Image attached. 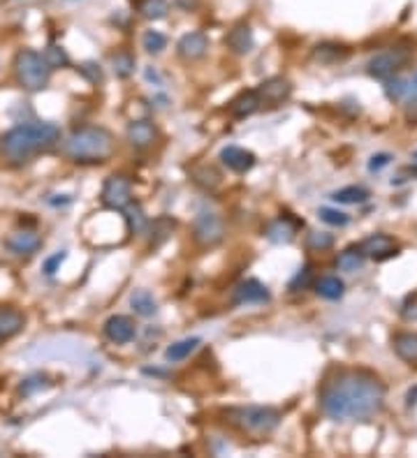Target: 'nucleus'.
<instances>
[{
  "label": "nucleus",
  "instance_id": "1",
  "mask_svg": "<svg viewBox=\"0 0 417 458\" xmlns=\"http://www.w3.org/2000/svg\"><path fill=\"white\" fill-rule=\"evenodd\" d=\"M383 407L385 385L366 370H343L320 391V410L334 422H369Z\"/></svg>",
  "mask_w": 417,
  "mask_h": 458
},
{
  "label": "nucleus",
  "instance_id": "2",
  "mask_svg": "<svg viewBox=\"0 0 417 458\" xmlns=\"http://www.w3.org/2000/svg\"><path fill=\"white\" fill-rule=\"evenodd\" d=\"M61 142V127L49 120H37V123L16 125L0 137V151L9 162L21 165L31 160L33 155L49 151Z\"/></svg>",
  "mask_w": 417,
  "mask_h": 458
},
{
  "label": "nucleus",
  "instance_id": "3",
  "mask_svg": "<svg viewBox=\"0 0 417 458\" xmlns=\"http://www.w3.org/2000/svg\"><path fill=\"white\" fill-rule=\"evenodd\" d=\"M114 137L109 130L100 125H83L72 130L63 142V153L70 157L72 162L79 165H96L107 162L114 155Z\"/></svg>",
  "mask_w": 417,
  "mask_h": 458
},
{
  "label": "nucleus",
  "instance_id": "4",
  "mask_svg": "<svg viewBox=\"0 0 417 458\" xmlns=\"http://www.w3.org/2000/svg\"><path fill=\"white\" fill-rule=\"evenodd\" d=\"M14 77L21 88L37 93L46 88L51 77V68L46 63L44 53H37L35 49H21L14 58Z\"/></svg>",
  "mask_w": 417,
  "mask_h": 458
},
{
  "label": "nucleus",
  "instance_id": "5",
  "mask_svg": "<svg viewBox=\"0 0 417 458\" xmlns=\"http://www.w3.org/2000/svg\"><path fill=\"white\" fill-rule=\"evenodd\" d=\"M230 422L239 426L241 431L250 435H267L281 424V412L276 407L267 405H246V407H235L227 412Z\"/></svg>",
  "mask_w": 417,
  "mask_h": 458
},
{
  "label": "nucleus",
  "instance_id": "6",
  "mask_svg": "<svg viewBox=\"0 0 417 458\" xmlns=\"http://www.w3.org/2000/svg\"><path fill=\"white\" fill-rule=\"evenodd\" d=\"M192 239L202 248H213L225 239V222L218 213L200 211L192 222Z\"/></svg>",
  "mask_w": 417,
  "mask_h": 458
},
{
  "label": "nucleus",
  "instance_id": "7",
  "mask_svg": "<svg viewBox=\"0 0 417 458\" xmlns=\"http://www.w3.org/2000/svg\"><path fill=\"white\" fill-rule=\"evenodd\" d=\"M100 199H102V207L105 209L123 211L130 207V202H133V185H130V181L120 174L109 176V179L105 181V185H102Z\"/></svg>",
  "mask_w": 417,
  "mask_h": 458
},
{
  "label": "nucleus",
  "instance_id": "8",
  "mask_svg": "<svg viewBox=\"0 0 417 458\" xmlns=\"http://www.w3.org/2000/svg\"><path fill=\"white\" fill-rule=\"evenodd\" d=\"M408 58H411V51L408 49H385L369 61L366 70L371 77H376V79H389L403 68Z\"/></svg>",
  "mask_w": 417,
  "mask_h": 458
},
{
  "label": "nucleus",
  "instance_id": "9",
  "mask_svg": "<svg viewBox=\"0 0 417 458\" xmlns=\"http://www.w3.org/2000/svg\"><path fill=\"white\" fill-rule=\"evenodd\" d=\"M5 248L12 252V255L31 257L42 248V239H40V234H35L33 229H19V231L9 234V236H5Z\"/></svg>",
  "mask_w": 417,
  "mask_h": 458
},
{
  "label": "nucleus",
  "instance_id": "10",
  "mask_svg": "<svg viewBox=\"0 0 417 458\" xmlns=\"http://www.w3.org/2000/svg\"><path fill=\"white\" fill-rule=\"evenodd\" d=\"M255 90H257L259 102H262V105L276 107V105H281V102H285L287 98L292 95V83L287 79H283V77H272V79L259 83Z\"/></svg>",
  "mask_w": 417,
  "mask_h": 458
},
{
  "label": "nucleus",
  "instance_id": "11",
  "mask_svg": "<svg viewBox=\"0 0 417 458\" xmlns=\"http://www.w3.org/2000/svg\"><path fill=\"white\" fill-rule=\"evenodd\" d=\"M264 301H269V289L255 278L239 283L235 287V294H232V303L235 306H255Z\"/></svg>",
  "mask_w": 417,
  "mask_h": 458
},
{
  "label": "nucleus",
  "instance_id": "12",
  "mask_svg": "<svg viewBox=\"0 0 417 458\" xmlns=\"http://www.w3.org/2000/svg\"><path fill=\"white\" fill-rule=\"evenodd\" d=\"M361 250H364V255L371 259L385 261L389 257H394L398 248H396V241L389 236V234H371V236L361 243Z\"/></svg>",
  "mask_w": 417,
  "mask_h": 458
},
{
  "label": "nucleus",
  "instance_id": "13",
  "mask_svg": "<svg viewBox=\"0 0 417 458\" xmlns=\"http://www.w3.org/2000/svg\"><path fill=\"white\" fill-rule=\"evenodd\" d=\"M102 331H105V335L111 340V343H116V345H125L135 338V322L130 320V317L125 315H111L109 320L105 322V326H102Z\"/></svg>",
  "mask_w": 417,
  "mask_h": 458
},
{
  "label": "nucleus",
  "instance_id": "14",
  "mask_svg": "<svg viewBox=\"0 0 417 458\" xmlns=\"http://www.w3.org/2000/svg\"><path fill=\"white\" fill-rule=\"evenodd\" d=\"M176 49H179V56L185 61H200L209 49V37L197 31L185 33L179 40V44H176Z\"/></svg>",
  "mask_w": 417,
  "mask_h": 458
},
{
  "label": "nucleus",
  "instance_id": "15",
  "mask_svg": "<svg viewBox=\"0 0 417 458\" xmlns=\"http://www.w3.org/2000/svg\"><path fill=\"white\" fill-rule=\"evenodd\" d=\"M220 162L227 167V170L237 172V174H244L248 172L250 167L255 165V155L246 151V148H239V146H225L220 151Z\"/></svg>",
  "mask_w": 417,
  "mask_h": 458
},
{
  "label": "nucleus",
  "instance_id": "16",
  "mask_svg": "<svg viewBox=\"0 0 417 458\" xmlns=\"http://www.w3.org/2000/svg\"><path fill=\"white\" fill-rule=\"evenodd\" d=\"M125 137H128L130 146L148 148L155 142L158 130H155V125L151 123V120H133V123H130L128 130H125Z\"/></svg>",
  "mask_w": 417,
  "mask_h": 458
},
{
  "label": "nucleus",
  "instance_id": "17",
  "mask_svg": "<svg viewBox=\"0 0 417 458\" xmlns=\"http://www.w3.org/2000/svg\"><path fill=\"white\" fill-rule=\"evenodd\" d=\"M225 44H227L235 53H239V56L248 53L250 49H253V44H255V37H253V31H250V26H248V24H237V26L227 33Z\"/></svg>",
  "mask_w": 417,
  "mask_h": 458
},
{
  "label": "nucleus",
  "instance_id": "18",
  "mask_svg": "<svg viewBox=\"0 0 417 458\" xmlns=\"http://www.w3.org/2000/svg\"><path fill=\"white\" fill-rule=\"evenodd\" d=\"M259 107H262V102H259L257 90H244L241 95H237L230 102V114L235 118H248L253 116Z\"/></svg>",
  "mask_w": 417,
  "mask_h": 458
},
{
  "label": "nucleus",
  "instance_id": "19",
  "mask_svg": "<svg viewBox=\"0 0 417 458\" xmlns=\"http://www.w3.org/2000/svg\"><path fill=\"white\" fill-rule=\"evenodd\" d=\"M26 317L14 311V308H0V343L12 338L19 331L24 329Z\"/></svg>",
  "mask_w": 417,
  "mask_h": 458
},
{
  "label": "nucleus",
  "instance_id": "20",
  "mask_svg": "<svg viewBox=\"0 0 417 458\" xmlns=\"http://www.w3.org/2000/svg\"><path fill=\"white\" fill-rule=\"evenodd\" d=\"M394 352L406 363H417V333H396L394 335Z\"/></svg>",
  "mask_w": 417,
  "mask_h": 458
},
{
  "label": "nucleus",
  "instance_id": "21",
  "mask_svg": "<svg viewBox=\"0 0 417 458\" xmlns=\"http://www.w3.org/2000/svg\"><path fill=\"white\" fill-rule=\"evenodd\" d=\"M364 261H366V255L364 250H361V246H350L336 257V269L346 271V274H355V271L364 266Z\"/></svg>",
  "mask_w": 417,
  "mask_h": 458
},
{
  "label": "nucleus",
  "instance_id": "22",
  "mask_svg": "<svg viewBox=\"0 0 417 458\" xmlns=\"http://www.w3.org/2000/svg\"><path fill=\"white\" fill-rule=\"evenodd\" d=\"M130 306L139 317H153L158 313V303L148 289H135L133 296H130Z\"/></svg>",
  "mask_w": 417,
  "mask_h": 458
},
{
  "label": "nucleus",
  "instance_id": "23",
  "mask_svg": "<svg viewBox=\"0 0 417 458\" xmlns=\"http://www.w3.org/2000/svg\"><path fill=\"white\" fill-rule=\"evenodd\" d=\"M315 292H318V296L327 298V301H336V298H341L343 292H346V285H343V280L336 276H322L318 283H315Z\"/></svg>",
  "mask_w": 417,
  "mask_h": 458
},
{
  "label": "nucleus",
  "instance_id": "24",
  "mask_svg": "<svg viewBox=\"0 0 417 458\" xmlns=\"http://www.w3.org/2000/svg\"><path fill=\"white\" fill-rule=\"evenodd\" d=\"M267 239L274 243H290L294 239V225L287 218H278L267 225Z\"/></svg>",
  "mask_w": 417,
  "mask_h": 458
},
{
  "label": "nucleus",
  "instance_id": "25",
  "mask_svg": "<svg viewBox=\"0 0 417 458\" xmlns=\"http://www.w3.org/2000/svg\"><path fill=\"white\" fill-rule=\"evenodd\" d=\"M176 229V220H172L170 216H160L153 220L151 225V248L163 246V243L172 236V231Z\"/></svg>",
  "mask_w": 417,
  "mask_h": 458
},
{
  "label": "nucleus",
  "instance_id": "26",
  "mask_svg": "<svg viewBox=\"0 0 417 458\" xmlns=\"http://www.w3.org/2000/svg\"><path fill=\"white\" fill-rule=\"evenodd\" d=\"M200 338H183V340H176L172 343L170 348H167L165 352V357L167 361H183V359H188L190 354L200 348Z\"/></svg>",
  "mask_w": 417,
  "mask_h": 458
},
{
  "label": "nucleus",
  "instance_id": "27",
  "mask_svg": "<svg viewBox=\"0 0 417 458\" xmlns=\"http://www.w3.org/2000/svg\"><path fill=\"white\" fill-rule=\"evenodd\" d=\"M369 190L361 188V185H348V188H341L336 192H331V199L339 204H364L369 202Z\"/></svg>",
  "mask_w": 417,
  "mask_h": 458
},
{
  "label": "nucleus",
  "instance_id": "28",
  "mask_svg": "<svg viewBox=\"0 0 417 458\" xmlns=\"http://www.w3.org/2000/svg\"><path fill=\"white\" fill-rule=\"evenodd\" d=\"M137 9L139 14L144 19H165L167 12H170V5H167V0H139L137 3Z\"/></svg>",
  "mask_w": 417,
  "mask_h": 458
},
{
  "label": "nucleus",
  "instance_id": "29",
  "mask_svg": "<svg viewBox=\"0 0 417 458\" xmlns=\"http://www.w3.org/2000/svg\"><path fill=\"white\" fill-rule=\"evenodd\" d=\"M192 181L202 185L204 190H216L220 185V176L213 167H195L192 170Z\"/></svg>",
  "mask_w": 417,
  "mask_h": 458
},
{
  "label": "nucleus",
  "instance_id": "30",
  "mask_svg": "<svg viewBox=\"0 0 417 458\" xmlns=\"http://www.w3.org/2000/svg\"><path fill=\"white\" fill-rule=\"evenodd\" d=\"M111 65H114V74L118 79H125L135 72V58L128 51H118L114 58H111Z\"/></svg>",
  "mask_w": 417,
  "mask_h": 458
},
{
  "label": "nucleus",
  "instance_id": "31",
  "mask_svg": "<svg viewBox=\"0 0 417 458\" xmlns=\"http://www.w3.org/2000/svg\"><path fill=\"white\" fill-rule=\"evenodd\" d=\"M334 246V236L329 231H311L309 239H306V248L313 252H324Z\"/></svg>",
  "mask_w": 417,
  "mask_h": 458
},
{
  "label": "nucleus",
  "instance_id": "32",
  "mask_svg": "<svg viewBox=\"0 0 417 458\" xmlns=\"http://www.w3.org/2000/svg\"><path fill=\"white\" fill-rule=\"evenodd\" d=\"M142 46L146 49V53H160L165 46H167V37L158 31H146L144 37H142Z\"/></svg>",
  "mask_w": 417,
  "mask_h": 458
},
{
  "label": "nucleus",
  "instance_id": "33",
  "mask_svg": "<svg viewBox=\"0 0 417 458\" xmlns=\"http://www.w3.org/2000/svg\"><path fill=\"white\" fill-rule=\"evenodd\" d=\"M49 387V382H46V378L42 375V373H37V375H31V378H26L21 385H19V394H24V396H33L37 394V391H42Z\"/></svg>",
  "mask_w": 417,
  "mask_h": 458
},
{
  "label": "nucleus",
  "instance_id": "34",
  "mask_svg": "<svg viewBox=\"0 0 417 458\" xmlns=\"http://www.w3.org/2000/svg\"><path fill=\"white\" fill-rule=\"evenodd\" d=\"M318 218L322 222H327V225H331V227H346L348 222H350L348 213H343L339 209H327V207L318 211Z\"/></svg>",
  "mask_w": 417,
  "mask_h": 458
},
{
  "label": "nucleus",
  "instance_id": "35",
  "mask_svg": "<svg viewBox=\"0 0 417 458\" xmlns=\"http://www.w3.org/2000/svg\"><path fill=\"white\" fill-rule=\"evenodd\" d=\"M44 58H46V63H49V68H51V70H56V68H65V65L70 63L68 53H65V49H63V46H58V44H51L49 49L44 51Z\"/></svg>",
  "mask_w": 417,
  "mask_h": 458
},
{
  "label": "nucleus",
  "instance_id": "36",
  "mask_svg": "<svg viewBox=\"0 0 417 458\" xmlns=\"http://www.w3.org/2000/svg\"><path fill=\"white\" fill-rule=\"evenodd\" d=\"M125 218H128V229H130V231H135V234L144 231V227H146V216H144V211L139 209V207L130 209V213H128Z\"/></svg>",
  "mask_w": 417,
  "mask_h": 458
},
{
  "label": "nucleus",
  "instance_id": "37",
  "mask_svg": "<svg viewBox=\"0 0 417 458\" xmlns=\"http://www.w3.org/2000/svg\"><path fill=\"white\" fill-rule=\"evenodd\" d=\"M385 93H387V98H389V100H401V98H406V95H411V88H408V81H403V79H394V81H389V83H387Z\"/></svg>",
  "mask_w": 417,
  "mask_h": 458
},
{
  "label": "nucleus",
  "instance_id": "38",
  "mask_svg": "<svg viewBox=\"0 0 417 458\" xmlns=\"http://www.w3.org/2000/svg\"><path fill=\"white\" fill-rule=\"evenodd\" d=\"M315 58L318 61H334V58H341V46L336 44H320L318 49H315Z\"/></svg>",
  "mask_w": 417,
  "mask_h": 458
},
{
  "label": "nucleus",
  "instance_id": "39",
  "mask_svg": "<svg viewBox=\"0 0 417 458\" xmlns=\"http://www.w3.org/2000/svg\"><path fill=\"white\" fill-rule=\"evenodd\" d=\"M65 259H68V252H65V250H61V252H56V255H51L49 259H46V261H44V269H42V271H44V274H46V276H53V274H56V271H58V266L63 264V261H65Z\"/></svg>",
  "mask_w": 417,
  "mask_h": 458
},
{
  "label": "nucleus",
  "instance_id": "40",
  "mask_svg": "<svg viewBox=\"0 0 417 458\" xmlns=\"http://www.w3.org/2000/svg\"><path fill=\"white\" fill-rule=\"evenodd\" d=\"M389 162H392V155L389 153H376V155H371V160H369V172H380L383 167H387Z\"/></svg>",
  "mask_w": 417,
  "mask_h": 458
},
{
  "label": "nucleus",
  "instance_id": "41",
  "mask_svg": "<svg viewBox=\"0 0 417 458\" xmlns=\"http://www.w3.org/2000/svg\"><path fill=\"white\" fill-rule=\"evenodd\" d=\"M79 70H81V74H86V77H88L91 81H102L100 65H96V63H83Z\"/></svg>",
  "mask_w": 417,
  "mask_h": 458
},
{
  "label": "nucleus",
  "instance_id": "42",
  "mask_svg": "<svg viewBox=\"0 0 417 458\" xmlns=\"http://www.w3.org/2000/svg\"><path fill=\"white\" fill-rule=\"evenodd\" d=\"M309 278H311V266H304V271H302V274H297V278L292 280V285H290V289H299V285L304 287L306 283H309Z\"/></svg>",
  "mask_w": 417,
  "mask_h": 458
},
{
  "label": "nucleus",
  "instance_id": "43",
  "mask_svg": "<svg viewBox=\"0 0 417 458\" xmlns=\"http://www.w3.org/2000/svg\"><path fill=\"white\" fill-rule=\"evenodd\" d=\"M174 3L179 5L181 9H185V12H192V9L200 7V0H174Z\"/></svg>",
  "mask_w": 417,
  "mask_h": 458
},
{
  "label": "nucleus",
  "instance_id": "44",
  "mask_svg": "<svg viewBox=\"0 0 417 458\" xmlns=\"http://www.w3.org/2000/svg\"><path fill=\"white\" fill-rule=\"evenodd\" d=\"M408 88H411V95H417V72L413 74V79L408 81Z\"/></svg>",
  "mask_w": 417,
  "mask_h": 458
},
{
  "label": "nucleus",
  "instance_id": "45",
  "mask_svg": "<svg viewBox=\"0 0 417 458\" xmlns=\"http://www.w3.org/2000/svg\"><path fill=\"white\" fill-rule=\"evenodd\" d=\"M413 165H417V151L413 153Z\"/></svg>",
  "mask_w": 417,
  "mask_h": 458
}]
</instances>
